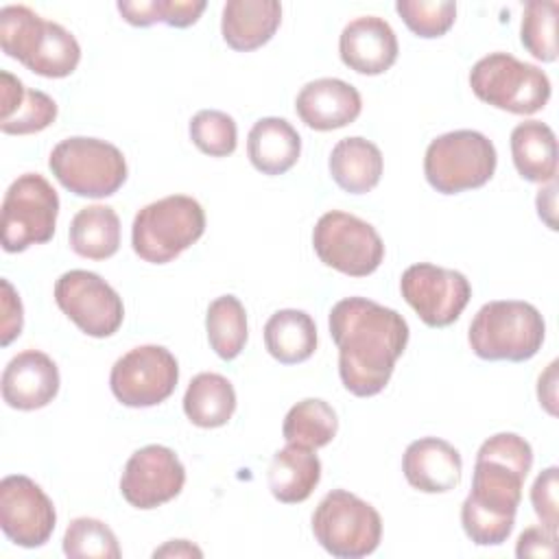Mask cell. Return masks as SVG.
I'll return each mask as SVG.
<instances>
[{
	"label": "cell",
	"instance_id": "7",
	"mask_svg": "<svg viewBox=\"0 0 559 559\" xmlns=\"http://www.w3.org/2000/svg\"><path fill=\"white\" fill-rule=\"evenodd\" d=\"M469 87L478 100L518 116H531L550 98L548 74L509 52H489L469 70Z\"/></svg>",
	"mask_w": 559,
	"mask_h": 559
},
{
	"label": "cell",
	"instance_id": "32",
	"mask_svg": "<svg viewBox=\"0 0 559 559\" xmlns=\"http://www.w3.org/2000/svg\"><path fill=\"white\" fill-rule=\"evenodd\" d=\"M557 11L559 4L555 0H531L522 13V46L546 63L557 59Z\"/></svg>",
	"mask_w": 559,
	"mask_h": 559
},
{
	"label": "cell",
	"instance_id": "13",
	"mask_svg": "<svg viewBox=\"0 0 559 559\" xmlns=\"http://www.w3.org/2000/svg\"><path fill=\"white\" fill-rule=\"evenodd\" d=\"M59 310L87 336L107 338L118 332L124 319L120 295L92 271L74 269L55 282Z\"/></svg>",
	"mask_w": 559,
	"mask_h": 559
},
{
	"label": "cell",
	"instance_id": "5",
	"mask_svg": "<svg viewBox=\"0 0 559 559\" xmlns=\"http://www.w3.org/2000/svg\"><path fill=\"white\" fill-rule=\"evenodd\" d=\"M205 231V212L188 194H170L144 205L131 225L135 255L151 264H166L192 247Z\"/></svg>",
	"mask_w": 559,
	"mask_h": 559
},
{
	"label": "cell",
	"instance_id": "22",
	"mask_svg": "<svg viewBox=\"0 0 559 559\" xmlns=\"http://www.w3.org/2000/svg\"><path fill=\"white\" fill-rule=\"evenodd\" d=\"M282 22V4L277 0H227L221 17V35L225 44L238 52L264 46Z\"/></svg>",
	"mask_w": 559,
	"mask_h": 559
},
{
	"label": "cell",
	"instance_id": "28",
	"mask_svg": "<svg viewBox=\"0 0 559 559\" xmlns=\"http://www.w3.org/2000/svg\"><path fill=\"white\" fill-rule=\"evenodd\" d=\"M70 247L87 260H107L120 247V218L109 205L81 207L68 229Z\"/></svg>",
	"mask_w": 559,
	"mask_h": 559
},
{
	"label": "cell",
	"instance_id": "27",
	"mask_svg": "<svg viewBox=\"0 0 559 559\" xmlns=\"http://www.w3.org/2000/svg\"><path fill=\"white\" fill-rule=\"evenodd\" d=\"M264 345L282 365L304 362L317 349V325L306 310H277L264 325Z\"/></svg>",
	"mask_w": 559,
	"mask_h": 559
},
{
	"label": "cell",
	"instance_id": "35",
	"mask_svg": "<svg viewBox=\"0 0 559 559\" xmlns=\"http://www.w3.org/2000/svg\"><path fill=\"white\" fill-rule=\"evenodd\" d=\"M395 11L408 31L424 39L445 35L456 20V2L452 0H397Z\"/></svg>",
	"mask_w": 559,
	"mask_h": 559
},
{
	"label": "cell",
	"instance_id": "15",
	"mask_svg": "<svg viewBox=\"0 0 559 559\" xmlns=\"http://www.w3.org/2000/svg\"><path fill=\"white\" fill-rule=\"evenodd\" d=\"M186 485V467L175 450L151 443L135 450L120 476L122 498L142 511L157 509L181 493Z\"/></svg>",
	"mask_w": 559,
	"mask_h": 559
},
{
	"label": "cell",
	"instance_id": "24",
	"mask_svg": "<svg viewBox=\"0 0 559 559\" xmlns=\"http://www.w3.org/2000/svg\"><path fill=\"white\" fill-rule=\"evenodd\" d=\"M328 168L341 190L349 194H365L380 183L384 162L380 148L371 140L354 135L334 144Z\"/></svg>",
	"mask_w": 559,
	"mask_h": 559
},
{
	"label": "cell",
	"instance_id": "9",
	"mask_svg": "<svg viewBox=\"0 0 559 559\" xmlns=\"http://www.w3.org/2000/svg\"><path fill=\"white\" fill-rule=\"evenodd\" d=\"M312 535L332 557L360 559L378 548L382 520L367 500L347 489H332L312 513Z\"/></svg>",
	"mask_w": 559,
	"mask_h": 559
},
{
	"label": "cell",
	"instance_id": "30",
	"mask_svg": "<svg viewBox=\"0 0 559 559\" xmlns=\"http://www.w3.org/2000/svg\"><path fill=\"white\" fill-rule=\"evenodd\" d=\"M338 430L336 411L321 397H306L290 406L284 417L282 435L286 443L319 450L328 445Z\"/></svg>",
	"mask_w": 559,
	"mask_h": 559
},
{
	"label": "cell",
	"instance_id": "23",
	"mask_svg": "<svg viewBox=\"0 0 559 559\" xmlns=\"http://www.w3.org/2000/svg\"><path fill=\"white\" fill-rule=\"evenodd\" d=\"M301 153V138L297 129L277 116L260 118L247 135V155L255 170L262 175L288 173Z\"/></svg>",
	"mask_w": 559,
	"mask_h": 559
},
{
	"label": "cell",
	"instance_id": "8",
	"mask_svg": "<svg viewBox=\"0 0 559 559\" xmlns=\"http://www.w3.org/2000/svg\"><path fill=\"white\" fill-rule=\"evenodd\" d=\"M493 142L480 131L459 129L435 138L424 155L426 181L441 194L483 188L496 173Z\"/></svg>",
	"mask_w": 559,
	"mask_h": 559
},
{
	"label": "cell",
	"instance_id": "6",
	"mask_svg": "<svg viewBox=\"0 0 559 559\" xmlns=\"http://www.w3.org/2000/svg\"><path fill=\"white\" fill-rule=\"evenodd\" d=\"M57 181L76 197L105 199L127 181V159L118 146L98 138H66L48 157Z\"/></svg>",
	"mask_w": 559,
	"mask_h": 559
},
{
	"label": "cell",
	"instance_id": "40",
	"mask_svg": "<svg viewBox=\"0 0 559 559\" xmlns=\"http://www.w3.org/2000/svg\"><path fill=\"white\" fill-rule=\"evenodd\" d=\"M116 7L131 26L146 28L159 22V0H120Z\"/></svg>",
	"mask_w": 559,
	"mask_h": 559
},
{
	"label": "cell",
	"instance_id": "25",
	"mask_svg": "<svg viewBox=\"0 0 559 559\" xmlns=\"http://www.w3.org/2000/svg\"><path fill=\"white\" fill-rule=\"evenodd\" d=\"M266 480L275 500L284 504L304 502L321 480V461L314 450L288 443L273 454Z\"/></svg>",
	"mask_w": 559,
	"mask_h": 559
},
{
	"label": "cell",
	"instance_id": "33",
	"mask_svg": "<svg viewBox=\"0 0 559 559\" xmlns=\"http://www.w3.org/2000/svg\"><path fill=\"white\" fill-rule=\"evenodd\" d=\"M63 552L72 559H118L114 531L96 518H74L63 533Z\"/></svg>",
	"mask_w": 559,
	"mask_h": 559
},
{
	"label": "cell",
	"instance_id": "3",
	"mask_svg": "<svg viewBox=\"0 0 559 559\" xmlns=\"http://www.w3.org/2000/svg\"><path fill=\"white\" fill-rule=\"evenodd\" d=\"M0 48L7 57L46 79L70 76L81 61L76 37L24 4L0 9Z\"/></svg>",
	"mask_w": 559,
	"mask_h": 559
},
{
	"label": "cell",
	"instance_id": "36",
	"mask_svg": "<svg viewBox=\"0 0 559 559\" xmlns=\"http://www.w3.org/2000/svg\"><path fill=\"white\" fill-rule=\"evenodd\" d=\"M557 487H559V469L555 465L546 467L531 487V504L542 526L557 533L559 526V507H557Z\"/></svg>",
	"mask_w": 559,
	"mask_h": 559
},
{
	"label": "cell",
	"instance_id": "20",
	"mask_svg": "<svg viewBox=\"0 0 559 559\" xmlns=\"http://www.w3.org/2000/svg\"><path fill=\"white\" fill-rule=\"evenodd\" d=\"M402 472L411 487L424 493H445L461 483L463 459L459 450L439 437H421L408 443Z\"/></svg>",
	"mask_w": 559,
	"mask_h": 559
},
{
	"label": "cell",
	"instance_id": "29",
	"mask_svg": "<svg viewBox=\"0 0 559 559\" xmlns=\"http://www.w3.org/2000/svg\"><path fill=\"white\" fill-rule=\"evenodd\" d=\"M236 411L234 384L212 371L197 373L183 395V413L199 428L225 426Z\"/></svg>",
	"mask_w": 559,
	"mask_h": 559
},
{
	"label": "cell",
	"instance_id": "1",
	"mask_svg": "<svg viewBox=\"0 0 559 559\" xmlns=\"http://www.w3.org/2000/svg\"><path fill=\"white\" fill-rule=\"evenodd\" d=\"M328 325L338 347L343 386L356 397L378 395L406 349L411 336L406 319L367 297H345L332 306Z\"/></svg>",
	"mask_w": 559,
	"mask_h": 559
},
{
	"label": "cell",
	"instance_id": "42",
	"mask_svg": "<svg viewBox=\"0 0 559 559\" xmlns=\"http://www.w3.org/2000/svg\"><path fill=\"white\" fill-rule=\"evenodd\" d=\"M555 197H557V186L555 181H548V188L539 190L537 194V214L539 218L546 221V225L550 229H557V221H555Z\"/></svg>",
	"mask_w": 559,
	"mask_h": 559
},
{
	"label": "cell",
	"instance_id": "12",
	"mask_svg": "<svg viewBox=\"0 0 559 559\" xmlns=\"http://www.w3.org/2000/svg\"><path fill=\"white\" fill-rule=\"evenodd\" d=\"M179 380L177 358L162 345H140L120 356L109 373L114 397L131 408H148L168 400Z\"/></svg>",
	"mask_w": 559,
	"mask_h": 559
},
{
	"label": "cell",
	"instance_id": "43",
	"mask_svg": "<svg viewBox=\"0 0 559 559\" xmlns=\"http://www.w3.org/2000/svg\"><path fill=\"white\" fill-rule=\"evenodd\" d=\"M153 557H203V550L188 539H170L155 548Z\"/></svg>",
	"mask_w": 559,
	"mask_h": 559
},
{
	"label": "cell",
	"instance_id": "10",
	"mask_svg": "<svg viewBox=\"0 0 559 559\" xmlns=\"http://www.w3.org/2000/svg\"><path fill=\"white\" fill-rule=\"evenodd\" d=\"M59 216V194L37 173L20 175L2 199V249L7 253L26 251L55 236Z\"/></svg>",
	"mask_w": 559,
	"mask_h": 559
},
{
	"label": "cell",
	"instance_id": "16",
	"mask_svg": "<svg viewBox=\"0 0 559 559\" xmlns=\"http://www.w3.org/2000/svg\"><path fill=\"white\" fill-rule=\"evenodd\" d=\"M57 524V511L46 491L24 474L0 480V526L22 548L44 546Z\"/></svg>",
	"mask_w": 559,
	"mask_h": 559
},
{
	"label": "cell",
	"instance_id": "18",
	"mask_svg": "<svg viewBox=\"0 0 559 559\" xmlns=\"http://www.w3.org/2000/svg\"><path fill=\"white\" fill-rule=\"evenodd\" d=\"M397 37L391 24L378 15H360L352 20L338 37L341 61L367 76L386 72L397 61Z\"/></svg>",
	"mask_w": 559,
	"mask_h": 559
},
{
	"label": "cell",
	"instance_id": "39",
	"mask_svg": "<svg viewBox=\"0 0 559 559\" xmlns=\"http://www.w3.org/2000/svg\"><path fill=\"white\" fill-rule=\"evenodd\" d=\"M203 11V0H159V22L175 28L192 26Z\"/></svg>",
	"mask_w": 559,
	"mask_h": 559
},
{
	"label": "cell",
	"instance_id": "37",
	"mask_svg": "<svg viewBox=\"0 0 559 559\" xmlns=\"http://www.w3.org/2000/svg\"><path fill=\"white\" fill-rule=\"evenodd\" d=\"M2 295H0V308H2V332H0V343L7 347L13 338H17L22 334V325H24V310H22V301L20 295L15 293V288L11 286L9 280H2Z\"/></svg>",
	"mask_w": 559,
	"mask_h": 559
},
{
	"label": "cell",
	"instance_id": "31",
	"mask_svg": "<svg viewBox=\"0 0 559 559\" xmlns=\"http://www.w3.org/2000/svg\"><path fill=\"white\" fill-rule=\"evenodd\" d=\"M205 330L210 347L223 360H234L247 343V312L236 295L216 297L205 312Z\"/></svg>",
	"mask_w": 559,
	"mask_h": 559
},
{
	"label": "cell",
	"instance_id": "26",
	"mask_svg": "<svg viewBox=\"0 0 559 559\" xmlns=\"http://www.w3.org/2000/svg\"><path fill=\"white\" fill-rule=\"evenodd\" d=\"M511 157L518 175L533 183L555 181L557 138L542 120L520 122L511 131Z\"/></svg>",
	"mask_w": 559,
	"mask_h": 559
},
{
	"label": "cell",
	"instance_id": "38",
	"mask_svg": "<svg viewBox=\"0 0 559 559\" xmlns=\"http://www.w3.org/2000/svg\"><path fill=\"white\" fill-rule=\"evenodd\" d=\"M557 552V533L548 531L546 526H528L522 531L515 544V555L524 557H555Z\"/></svg>",
	"mask_w": 559,
	"mask_h": 559
},
{
	"label": "cell",
	"instance_id": "34",
	"mask_svg": "<svg viewBox=\"0 0 559 559\" xmlns=\"http://www.w3.org/2000/svg\"><path fill=\"white\" fill-rule=\"evenodd\" d=\"M190 140L210 157H227L236 151L238 127L236 120L218 109H201L190 120Z\"/></svg>",
	"mask_w": 559,
	"mask_h": 559
},
{
	"label": "cell",
	"instance_id": "2",
	"mask_svg": "<svg viewBox=\"0 0 559 559\" xmlns=\"http://www.w3.org/2000/svg\"><path fill=\"white\" fill-rule=\"evenodd\" d=\"M533 467L531 443L515 432H498L476 452L472 489L461 504V524L476 546H500L509 539Z\"/></svg>",
	"mask_w": 559,
	"mask_h": 559
},
{
	"label": "cell",
	"instance_id": "14",
	"mask_svg": "<svg viewBox=\"0 0 559 559\" xmlns=\"http://www.w3.org/2000/svg\"><path fill=\"white\" fill-rule=\"evenodd\" d=\"M400 290L428 328L452 325L472 297L469 280L461 271L430 262L411 264L402 273Z\"/></svg>",
	"mask_w": 559,
	"mask_h": 559
},
{
	"label": "cell",
	"instance_id": "41",
	"mask_svg": "<svg viewBox=\"0 0 559 559\" xmlns=\"http://www.w3.org/2000/svg\"><path fill=\"white\" fill-rule=\"evenodd\" d=\"M537 397H539V404L550 413V415H557V408H555V402H557V360H552L548 365V369L539 376V382H537Z\"/></svg>",
	"mask_w": 559,
	"mask_h": 559
},
{
	"label": "cell",
	"instance_id": "11",
	"mask_svg": "<svg viewBox=\"0 0 559 559\" xmlns=\"http://www.w3.org/2000/svg\"><path fill=\"white\" fill-rule=\"evenodd\" d=\"M312 247L325 266L349 277L371 275L384 258V242L376 227L341 210L325 212L317 221Z\"/></svg>",
	"mask_w": 559,
	"mask_h": 559
},
{
	"label": "cell",
	"instance_id": "17",
	"mask_svg": "<svg viewBox=\"0 0 559 559\" xmlns=\"http://www.w3.org/2000/svg\"><path fill=\"white\" fill-rule=\"evenodd\" d=\"M59 384L55 360L39 349H24L2 371V400L17 411H37L57 397Z\"/></svg>",
	"mask_w": 559,
	"mask_h": 559
},
{
	"label": "cell",
	"instance_id": "19",
	"mask_svg": "<svg viewBox=\"0 0 559 559\" xmlns=\"http://www.w3.org/2000/svg\"><path fill=\"white\" fill-rule=\"evenodd\" d=\"M295 111L306 127L314 131H334L352 124L360 116L362 98L352 83L323 76L299 90Z\"/></svg>",
	"mask_w": 559,
	"mask_h": 559
},
{
	"label": "cell",
	"instance_id": "21",
	"mask_svg": "<svg viewBox=\"0 0 559 559\" xmlns=\"http://www.w3.org/2000/svg\"><path fill=\"white\" fill-rule=\"evenodd\" d=\"M0 131L31 135L48 129L57 118V103L41 90L26 87L17 76L0 72Z\"/></svg>",
	"mask_w": 559,
	"mask_h": 559
},
{
	"label": "cell",
	"instance_id": "4",
	"mask_svg": "<svg viewBox=\"0 0 559 559\" xmlns=\"http://www.w3.org/2000/svg\"><path fill=\"white\" fill-rule=\"evenodd\" d=\"M546 323L539 310L520 299L485 304L469 323L467 341L483 360L522 362L533 358L544 343Z\"/></svg>",
	"mask_w": 559,
	"mask_h": 559
}]
</instances>
